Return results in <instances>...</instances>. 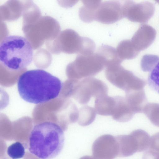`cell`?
I'll use <instances>...</instances> for the list:
<instances>
[{
	"mask_svg": "<svg viewBox=\"0 0 159 159\" xmlns=\"http://www.w3.org/2000/svg\"><path fill=\"white\" fill-rule=\"evenodd\" d=\"M116 104L112 116L119 122H125L130 120L135 114L126 98L121 96H115Z\"/></svg>",
	"mask_w": 159,
	"mask_h": 159,
	"instance_id": "7c38bea8",
	"label": "cell"
},
{
	"mask_svg": "<svg viewBox=\"0 0 159 159\" xmlns=\"http://www.w3.org/2000/svg\"><path fill=\"white\" fill-rule=\"evenodd\" d=\"M116 104L115 97L109 96L107 94L100 95L96 97L95 108L96 113L102 116H111Z\"/></svg>",
	"mask_w": 159,
	"mask_h": 159,
	"instance_id": "5bb4252c",
	"label": "cell"
},
{
	"mask_svg": "<svg viewBox=\"0 0 159 159\" xmlns=\"http://www.w3.org/2000/svg\"><path fill=\"white\" fill-rule=\"evenodd\" d=\"M96 112L93 108L85 105L79 110L78 124L82 126H86L91 124L95 120Z\"/></svg>",
	"mask_w": 159,
	"mask_h": 159,
	"instance_id": "ac0fdd59",
	"label": "cell"
},
{
	"mask_svg": "<svg viewBox=\"0 0 159 159\" xmlns=\"http://www.w3.org/2000/svg\"><path fill=\"white\" fill-rule=\"evenodd\" d=\"M142 159H159V151L149 148L144 153Z\"/></svg>",
	"mask_w": 159,
	"mask_h": 159,
	"instance_id": "603a6c76",
	"label": "cell"
},
{
	"mask_svg": "<svg viewBox=\"0 0 159 159\" xmlns=\"http://www.w3.org/2000/svg\"><path fill=\"white\" fill-rule=\"evenodd\" d=\"M116 50L118 57L123 61L133 59L139 52L134 47L131 40L128 39L120 41Z\"/></svg>",
	"mask_w": 159,
	"mask_h": 159,
	"instance_id": "2e32d148",
	"label": "cell"
},
{
	"mask_svg": "<svg viewBox=\"0 0 159 159\" xmlns=\"http://www.w3.org/2000/svg\"><path fill=\"white\" fill-rule=\"evenodd\" d=\"M143 112L153 125L159 127V103H147Z\"/></svg>",
	"mask_w": 159,
	"mask_h": 159,
	"instance_id": "d6986e66",
	"label": "cell"
},
{
	"mask_svg": "<svg viewBox=\"0 0 159 159\" xmlns=\"http://www.w3.org/2000/svg\"><path fill=\"white\" fill-rule=\"evenodd\" d=\"M115 137L119 157H129L136 152L146 151L149 147L151 137L146 132L142 129L135 130L129 134Z\"/></svg>",
	"mask_w": 159,
	"mask_h": 159,
	"instance_id": "8992f818",
	"label": "cell"
},
{
	"mask_svg": "<svg viewBox=\"0 0 159 159\" xmlns=\"http://www.w3.org/2000/svg\"><path fill=\"white\" fill-rule=\"evenodd\" d=\"M103 59L106 67L114 63L121 64L123 60L118 57L116 49L110 46L103 45L100 46L96 52Z\"/></svg>",
	"mask_w": 159,
	"mask_h": 159,
	"instance_id": "e0dca14e",
	"label": "cell"
},
{
	"mask_svg": "<svg viewBox=\"0 0 159 159\" xmlns=\"http://www.w3.org/2000/svg\"><path fill=\"white\" fill-rule=\"evenodd\" d=\"M105 67L103 59L97 52L79 54L69 65L68 73L74 79L79 80L96 75Z\"/></svg>",
	"mask_w": 159,
	"mask_h": 159,
	"instance_id": "5b68a950",
	"label": "cell"
},
{
	"mask_svg": "<svg viewBox=\"0 0 159 159\" xmlns=\"http://www.w3.org/2000/svg\"><path fill=\"white\" fill-rule=\"evenodd\" d=\"M156 32L151 26L143 25L140 26L133 36L131 41L139 52L148 47L155 38Z\"/></svg>",
	"mask_w": 159,
	"mask_h": 159,
	"instance_id": "8fae6325",
	"label": "cell"
},
{
	"mask_svg": "<svg viewBox=\"0 0 159 159\" xmlns=\"http://www.w3.org/2000/svg\"><path fill=\"white\" fill-rule=\"evenodd\" d=\"M33 49L25 38L19 35L6 36L0 43V61L11 70L18 71L25 68L32 62Z\"/></svg>",
	"mask_w": 159,
	"mask_h": 159,
	"instance_id": "3957f363",
	"label": "cell"
},
{
	"mask_svg": "<svg viewBox=\"0 0 159 159\" xmlns=\"http://www.w3.org/2000/svg\"><path fill=\"white\" fill-rule=\"evenodd\" d=\"M120 64L112 63L106 67L105 75L108 80L125 93L144 89L146 82L124 68Z\"/></svg>",
	"mask_w": 159,
	"mask_h": 159,
	"instance_id": "277c9868",
	"label": "cell"
},
{
	"mask_svg": "<svg viewBox=\"0 0 159 159\" xmlns=\"http://www.w3.org/2000/svg\"><path fill=\"white\" fill-rule=\"evenodd\" d=\"M17 85L19 94L25 101L41 104L57 98L63 86L57 77L42 69L27 70L18 78Z\"/></svg>",
	"mask_w": 159,
	"mask_h": 159,
	"instance_id": "6da1fadb",
	"label": "cell"
},
{
	"mask_svg": "<svg viewBox=\"0 0 159 159\" xmlns=\"http://www.w3.org/2000/svg\"><path fill=\"white\" fill-rule=\"evenodd\" d=\"M145 55L141 62L142 70L145 72L151 71L159 62V57L157 56Z\"/></svg>",
	"mask_w": 159,
	"mask_h": 159,
	"instance_id": "7402d4cb",
	"label": "cell"
},
{
	"mask_svg": "<svg viewBox=\"0 0 159 159\" xmlns=\"http://www.w3.org/2000/svg\"><path fill=\"white\" fill-rule=\"evenodd\" d=\"M108 88L102 81L92 77L85 78L79 81L74 95L81 105L87 104L92 97L107 94Z\"/></svg>",
	"mask_w": 159,
	"mask_h": 159,
	"instance_id": "52a82bcc",
	"label": "cell"
},
{
	"mask_svg": "<svg viewBox=\"0 0 159 159\" xmlns=\"http://www.w3.org/2000/svg\"><path fill=\"white\" fill-rule=\"evenodd\" d=\"M84 5L79 10V16L83 21L89 23L94 20L95 12L101 1L100 0H83Z\"/></svg>",
	"mask_w": 159,
	"mask_h": 159,
	"instance_id": "9a60e30c",
	"label": "cell"
},
{
	"mask_svg": "<svg viewBox=\"0 0 159 159\" xmlns=\"http://www.w3.org/2000/svg\"><path fill=\"white\" fill-rule=\"evenodd\" d=\"M63 130L57 124L46 121L33 128L29 137L30 152L41 159H51L61 151L64 143Z\"/></svg>",
	"mask_w": 159,
	"mask_h": 159,
	"instance_id": "7a4b0ae2",
	"label": "cell"
},
{
	"mask_svg": "<svg viewBox=\"0 0 159 159\" xmlns=\"http://www.w3.org/2000/svg\"><path fill=\"white\" fill-rule=\"evenodd\" d=\"M118 149L115 137L104 134L98 138L92 146L93 157L96 159H114L118 157Z\"/></svg>",
	"mask_w": 159,
	"mask_h": 159,
	"instance_id": "9c48e42d",
	"label": "cell"
},
{
	"mask_svg": "<svg viewBox=\"0 0 159 159\" xmlns=\"http://www.w3.org/2000/svg\"><path fill=\"white\" fill-rule=\"evenodd\" d=\"M7 152L8 155L13 159H17L23 157L25 154V149L22 144L16 142L7 148Z\"/></svg>",
	"mask_w": 159,
	"mask_h": 159,
	"instance_id": "44dd1931",
	"label": "cell"
},
{
	"mask_svg": "<svg viewBox=\"0 0 159 159\" xmlns=\"http://www.w3.org/2000/svg\"><path fill=\"white\" fill-rule=\"evenodd\" d=\"M154 7L152 3L147 2L136 3L127 0L123 3L124 17L133 22L141 23L148 21L153 14Z\"/></svg>",
	"mask_w": 159,
	"mask_h": 159,
	"instance_id": "30bf717a",
	"label": "cell"
},
{
	"mask_svg": "<svg viewBox=\"0 0 159 159\" xmlns=\"http://www.w3.org/2000/svg\"><path fill=\"white\" fill-rule=\"evenodd\" d=\"M124 17L123 2L110 0L101 2L95 14L94 20L104 24H111Z\"/></svg>",
	"mask_w": 159,
	"mask_h": 159,
	"instance_id": "ba28073f",
	"label": "cell"
},
{
	"mask_svg": "<svg viewBox=\"0 0 159 159\" xmlns=\"http://www.w3.org/2000/svg\"><path fill=\"white\" fill-rule=\"evenodd\" d=\"M80 159H96L93 157L85 156L81 157Z\"/></svg>",
	"mask_w": 159,
	"mask_h": 159,
	"instance_id": "cb8c5ba5",
	"label": "cell"
},
{
	"mask_svg": "<svg viewBox=\"0 0 159 159\" xmlns=\"http://www.w3.org/2000/svg\"><path fill=\"white\" fill-rule=\"evenodd\" d=\"M150 88L159 94V62L150 71L148 78Z\"/></svg>",
	"mask_w": 159,
	"mask_h": 159,
	"instance_id": "ffe728a7",
	"label": "cell"
},
{
	"mask_svg": "<svg viewBox=\"0 0 159 159\" xmlns=\"http://www.w3.org/2000/svg\"><path fill=\"white\" fill-rule=\"evenodd\" d=\"M125 98L134 113L143 112L147 103V99L144 89L125 93Z\"/></svg>",
	"mask_w": 159,
	"mask_h": 159,
	"instance_id": "4fadbf2b",
	"label": "cell"
}]
</instances>
